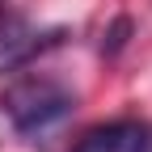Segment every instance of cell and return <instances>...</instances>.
I'll use <instances>...</instances> for the list:
<instances>
[{
	"mask_svg": "<svg viewBox=\"0 0 152 152\" xmlns=\"http://www.w3.org/2000/svg\"><path fill=\"white\" fill-rule=\"evenodd\" d=\"M0 110L9 114V123L17 135H47L55 131L68 114L76 110V93L68 85H59L55 76H21L17 85L4 89V97H0Z\"/></svg>",
	"mask_w": 152,
	"mask_h": 152,
	"instance_id": "6da1fadb",
	"label": "cell"
},
{
	"mask_svg": "<svg viewBox=\"0 0 152 152\" xmlns=\"http://www.w3.org/2000/svg\"><path fill=\"white\" fill-rule=\"evenodd\" d=\"M59 38H64V30H42V26H34L30 17H21V13L0 9V76L26 68L47 47H55Z\"/></svg>",
	"mask_w": 152,
	"mask_h": 152,
	"instance_id": "7a4b0ae2",
	"label": "cell"
},
{
	"mask_svg": "<svg viewBox=\"0 0 152 152\" xmlns=\"http://www.w3.org/2000/svg\"><path fill=\"white\" fill-rule=\"evenodd\" d=\"M72 152H152V123L144 118H118L106 127H93L80 135Z\"/></svg>",
	"mask_w": 152,
	"mask_h": 152,
	"instance_id": "3957f363",
	"label": "cell"
},
{
	"mask_svg": "<svg viewBox=\"0 0 152 152\" xmlns=\"http://www.w3.org/2000/svg\"><path fill=\"white\" fill-rule=\"evenodd\" d=\"M127 34H131V17H118V21L106 30L102 51H106V55H118V51H123V42H127Z\"/></svg>",
	"mask_w": 152,
	"mask_h": 152,
	"instance_id": "277c9868",
	"label": "cell"
}]
</instances>
